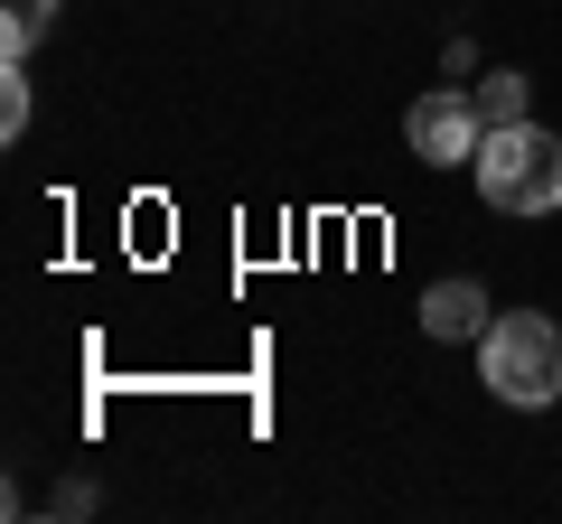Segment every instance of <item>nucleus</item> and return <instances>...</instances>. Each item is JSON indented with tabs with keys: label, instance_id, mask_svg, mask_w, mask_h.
<instances>
[{
	"label": "nucleus",
	"instance_id": "obj_1",
	"mask_svg": "<svg viewBox=\"0 0 562 524\" xmlns=\"http://www.w3.org/2000/svg\"><path fill=\"white\" fill-rule=\"evenodd\" d=\"M469 169H479V197L497 216H553L562 206V141L543 122H487Z\"/></svg>",
	"mask_w": 562,
	"mask_h": 524
},
{
	"label": "nucleus",
	"instance_id": "obj_2",
	"mask_svg": "<svg viewBox=\"0 0 562 524\" xmlns=\"http://www.w3.org/2000/svg\"><path fill=\"white\" fill-rule=\"evenodd\" d=\"M479 375H487V394H497V403L543 412V403L562 394V328L535 319V309H506V319H487V338H479Z\"/></svg>",
	"mask_w": 562,
	"mask_h": 524
},
{
	"label": "nucleus",
	"instance_id": "obj_3",
	"mask_svg": "<svg viewBox=\"0 0 562 524\" xmlns=\"http://www.w3.org/2000/svg\"><path fill=\"white\" fill-rule=\"evenodd\" d=\"M403 141H413V160H431V169H460V160H479V141H487V113L469 94H422L413 113H403Z\"/></svg>",
	"mask_w": 562,
	"mask_h": 524
},
{
	"label": "nucleus",
	"instance_id": "obj_4",
	"mask_svg": "<svg viewBox=\"0 0 562 524\" xmlns=\"http://www.w3.org/2000/svg\"><path fill=\"white\" fill-rule=\"evenodd\" d=\"M487 319H497V309H487L479 282H431V300H422V328H431V338H469L479 346Z\"/></svg>",
	"mask_w": 562,
	"mask_h": 524
},
{
	"label": "nucleus",
	"instance_id": "obj_5",
	"mask_svg": "<svg viewBox=\"0 0 562 524\" xmlns=\"http://www.w3.org/2000/svg\"><path fill=\"white\" fill-rule=\"evenodd\" d=\"M47 29H57V0H0V47L10 57H29Z\"/></svg>",
	"mask_w": 562,
	"mask_h": 524
},
{
	"label": "nucleus",
	"instance_id": "obj_6",
	"mask_svg": "<svg viewBox=\"0 0 562 524\" xmlns=\"http://www.w3.org/2000/svg\"><path fill=\"white\" fill-rule=\"evenodd\" d=\"M479 113L487 122H525V76H516V66H497V76L479 84Z\"/></svg>",
	"mask_w": 562,
	"mask_h": 524
},
{
	"label": "nucleus",
	"instance_id": "obj_7",
	"mask_svg": "<svg viewBox=\"0 0 562 524\" xmlns=\"http://www.w3.org/2000/svg\"><path fill=\"white\" fill-rule=\"evenodd\" d=\"M0 132H10V141L29 132V76H20V57H10V76H0Z\"/></svg>",
	"mask_w": 562,
	"mask_h": 524
}]
</instances>
